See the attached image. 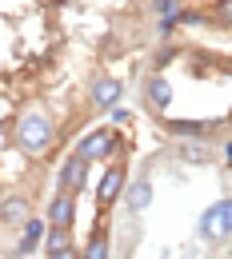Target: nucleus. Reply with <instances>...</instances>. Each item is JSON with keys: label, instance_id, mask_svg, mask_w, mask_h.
Masks as SVG:
<instances>
[{"label": "nucleus", "instance_id": "f257e3e1", "mask_svg": "<svg viewBox=\"0 0 232 259\" xmlns=\"http://www.w3.org/2000/svg\"><path fill=\"white\" fill-rule=\"evenodd\" d=\"M48 140H52V124H48L44 116H32V112H28V116L16 124V144H20L24 152H40Z\"/></svg>", "mask_w": 232, "mask_h": 259}, {"label": "nucleus", "instance_id": "f03ea898", "mask_svg": "<svg viewBox=\"0 0 232 259\" xmlns=\"http://www.w3.org/2000/svg\"><path fill=\"white\" fill-rule=\"evenodd\" d=\"M200 235H204V239H224V235H232V199H220V203H212V207L204 211Z\"/></svg>", "mask_w": 232, "mask_h": 259}, {"label": "nucleus", "instance_id": "7ed1b4c3", "mask_svg": "<svg viewBox=\"0 0 232 259\" xmlns=\"http://www.w3.org/2000/svg\"><path fill=\"white\" fill-rule=\"evenodd\" d=\"M120 188H124V171H120V167H108L104 180H100V188H96V203L100 207H112L116 195H120Z\"/></svg>", "mask_w": 232, "mask_h": 259}, {"label": "nucleus", "instance_id": "20e7f679", "mask_svg": "<svg viewBox=\"0 0 232 259\" xmlns=\"http://www.w3.org/2000/svg\"><path fill=\"white\" fill-rule=\"evenodd\" d=\"M84 176H88V160L76 152V156H72V160L60 167V188H64V192H76V188H84Z\"/></svg>", "mask_w": 232, "mask_h": 259}, {"label": "nucleus", "instance_id": "39448f33", "mask_svg": "<svg viewBox=\"0 0 232 259\" xmlns=\"http://www.w3.org/2000/svg\"><path fill=\"white\" fill-rule=\"evenodd\" d=\"M112 144H116V140H112V132H92V136H84V144H80V156H84V160H92V156H96V160H104V156H108V152H112Z\"/></svg>", "mask_w": 232, "mask_h": 259}, {"label": "nucleus", "instance_id": "423d86ee", "mask_svg": "<svg viewBox=\"0 0 232 259\" xmlns=\"http://www.w3.org/2000/svg\"><path fill=\"white\" fill-rule=\"evenodd\" d=\"M120 80H112V76H104L92 84V100H96V108H116V100H120Z\"/></svg>", "mask_w": 232, "mask_h": 259}, {"label": "nucleus", "instance_id": "0eeeda50", "mask_svg": "<svg viewBox=\"0 0 232 259\" xmlns=\"http://www.w3.org/2000/svg\"><path fill=\"white\" fill-rule=\"evenodd\" d=\"M44 227H48L44 220H32V215L24 220V235H20V247H16V255H32L36 243L44 239Z\"/></svg>", "mask_w": 232, "mask_h": 259}, {"label": "nucleus", "instance_id": "6e6552de", "mask_svg": "<svg viewBox=\"0 0 232 259\" xmlns=\"http://www.w3.org/2000/svg\"><path fill=\"white\" fill-rule=\"evenodd\" d=\"M48 224H52V227H68V224H72V192H64V195L52 199V207H48Z\"/></svg>", "mask_w": 232, "mask_h": 259}, {"label": "nucleus", "instance_id": "1a4fd4ad", "mask_svg": "<svg viewBox=\"0 0 232 259\" xmlns=\"http://www.w3.org/2000/svg\"><path fill=\"white\" fill-rule=\"evenodd\" d=\"M148 104H152L156 112H164L168 104H172V88H168V80H160V76L148 80Z\"/></svg>", "mask_w": 232, "mask_h": 259}, {"label": "nucleus", "instance_id": "9d476101", "mask_svg": "<svg viewBox=\"0 0 232 259\" xmlns=\"http://www.w3.org/2000/svg\"><path fill=\"white\" fill-rule=\"evenodd\" d=\"M28 220V199H4L0 203V224H24Z\"/></svg>", "mask_w": 232, "mask_h": 259}, {"label": "nucleus", "instance_id": "9b49d317", "mask_svg": "<svg viewBox=\"0 0 232 259\" xmlns=\"http://www.w3.org/2000/svg\"><path fill=\"white\" fill-rule=\"evenodd\" d=\"M148 199H152V188H148L144 180L128 188V207H136V211H140V207H148Z\"/></svg>", "mask_w": 232, "mask_h": 259}, {"label": "nucleus", "instance_id": "f8f14e48", "mask_svg": "<svg viewBox=\"0 0 232 259\" xmlns=\"http://www.w3.org/2000/svg\"><path fill=\"white\" fill-rule=\"evenodd\" d=\"M84 259H108V235H92V239H88Z\"/></svg>", "mask_w": 232, "mask_h": 259}, {"label": "nucleus", "instance_id": "ddd939ff", "mask_svg": "<svg viewBox=\"0 0 232 259\" xmlns=\"http://www.w3.org/2000/svg\"><path fill=\"white\" fill-rule=\"evenodd\" d=\"M68 247V227H52L48 231V255H56V251H64Z\"/></svg>", "mask_w": 232, "mask_h": 259}, {"label": "nucleus", "instance_id": "4468645a", "mask_svg": "<svg viewBox=\"0 0 232 259\" xmlns=\"http://www.w3.org/2000/svg\"><path fill=\"white\" fill-rule=\"evenodd\" d=\"M180 156H184L188 163H204V160H208V148H204V144H184Z\"/></svg>", "mask_w": 232, "mask_h": 259}, {"label": "nucleus", "instance_id": "2eb2a0df", "mask_svg": "<svg viewBox=\"0 0 232 259\" xmlns=\"http://www.w3.org/2000/svg\"><path fill=\"white\" fill-rule=\"evenodd\" d=\"M168 128L176 132V136H200V132H204V124H184V120H180V124H168Z\"/></svg>", "mask_w": 232, "mask_h": 259}, {"label": "nucleus", "instance_id": "dca6fc26", "mask_svg": "<svg viewBox=\"0 0 232 259\" xmlns=\"http://www.w3.org/2000/svg\"><path fill=\"white\" fill-rule=\"evenodd\" d=\"M216 16H220L224 24H232V0H220V4H216Z\"/></svg>", "mask_w": 232, "mask_h": 259}, {"label": "nucleus", "instance_id": "f3484780", "mask_svg": "<svg viewBox=\"0 0 232 259\" xmlns=\"http://www.w3.org/2000/svg\"><path fill=\"white\" fill-rule=\"evenodd\" d=\"M172 4H176V0H156V8H160L164 16H172Z\"/></svg>", "mask_w": 232, "mask_h": 259}, {"label": "nucleus", "instance_id": "a211bd4d", "mask_svg": "<svg viewBox=\"0 0 232 259\" xmlns=\"http://www.w3.org/2000/svg\"><path fill=\"white\" fill-rule=\"evenodd\" d=\"M52 259H80V255H76L72 247H64V251H56V255H52Z\"/></svg>", "mask_w": 232, "mask_h": 259}, {"label": "nucleus", "instance_id": "6ab92c4d", "mask_svg": "<svg viewBox=\"0 0 232 259\" xmlns=\"http://www.w3.org/2000/svg\"><path fill=\"white\" fill-rule=\"evenodd\" d=\"M80 259H84V255H80Z\"/></svg>", "mask_w": 232, "mask_h": 259}]
</instances>
